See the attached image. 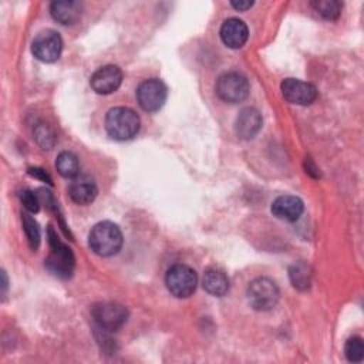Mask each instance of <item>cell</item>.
<instances>
[{
	"label": "cell",
	"instance_id": "cell-1",
	"mask_svg": "<svg viewBox=\"0 0 364 364\" xmlns=\"http://www.w3.org/2000/svg\"><path fill=\"white\" fill-rule=\"evenodd\" d=\"M88 245L94 253L102 257L117 255L122 246V233L112 222L97 223L88 236Z\"/></svg>",
	"mask_w": 364,
	"mask_h": 364
},
{
	"label": "cell",
	"instance_id": "cell-2",
	"mask_svg": "<svg viewBox=\"0 0 364 364\" xmlns=\"http://www.w3.org/2000/svg\"><path fill=\"white\" fill-rule=\"evenodd\" d=\"M139 117L125 107L111 108L105 117V129L108 135L117 141L134 138L139 131Z\"/></svg>",
	"mask_w": 364,
	"mask_h": 364
},
{
	"label": "cell",
	"instance_id": "cell-3",
	"mask_svg": "<svg viewBox=\"0 0 364 364\" xmlns=\"http://www.w3.org/2000/svg\"><path fill=\"white\" fill-rule=\"evenodd\" d=\"M47 233L51 252L46 259V267L50 270V273L60 279L71 277L75 266V257L71 249L58 239L57 233L53 230L51 226H48Z\"/></svg>",
	"mask_w": 364,
	"mask_h": 364
},
{
	"label": "cell",
	"instance_id": "cell-4",
	"mask_svg": "<svg viewBox=\"0 0 364 364\" xmlns=\"http://www.w3.org/2000/svg\"><path fill=\"white\" fill-rule=\"evenodd\" d=\"M279 287L269 277H257L247 287L249 304L259 311L273 309L279 301Z\"/></svg>",
	"mask_w": 364,
	"mask_h": 364
},
{
	"label": "cell",
	"instance_id": "cell-5",
	"mask_svg": "<svg viewBox=\"0 0 364 364\" xmlns=\"http://www.w3.org/2000/svg\"><path fill=\"white\" fill-rule=\"evenodd\" d=\"M91 314L98 327L104 331H117L128 318V310L125 306L117 301H102L92 306Z\"/></svg>",
	"mask_w": 364,
	"mask_h": 364
},
{
	"label": "cell",
	"instance_id": "cell-6",
	"mask_svg": "<svg viewBox=\"0 0 364 364\" xmlns=\"http://www.w3.org/2000/svg\"><path fill=\"white\" fill-rule=\"evenodd\" d=\"M249 81L245 75L230 71L222 74L216 81V94L229 104L242 102L249 95Z\"/></svg>",
	"mask_w": 364,
	"mask_h": 364
},
{
	"label": "cell",
	"instance_id": "cell-7",
	"mask_svg": "<svg viewBox=\"0 0 364 364\" xmlns=\"http://www.w3.org/2000/svg\"><path fill=\"white\" fill-rule=\"evenodd\" d=\"M165 283L171 294L183 299L189 297L198 284V276L195 270L186 264H175L166 272Z\"/></svg>",
	"mask_w": 364,
	"mask_h": 364
},
{
	"label": "cell",
	"instance_id": "cell-8",
	"mask_svg": "<svg viewBox=\"0 0 364 364\" xmlns=\"http://www.w3.org/2000/svg\"><path fill=\"white\" fill-rule=\"evenodd\" d=\"M136 100L142 109L158 111L166 101V85L158 78H149L136 88Z\"/></svg>",
	"mask_w": 364,
	"mask_h": 364
},
{
	"label": "cell",
	"instance_id": "cell-9",
	"mask_svg": "<svg viewBox=\"0 0 364 364\" xmlns=\"http://www.w3.org/2000/svg\"><path fill=\"white\" fill-rule=\"evenodd\" d=\"M63 50V40L54 30H44L36 36L31 44L34 57L44 63L55 61Z\"/></svg>",
	"mask_w": 364,
	"mask_h": 364
},
{
	"label": "cell",
	"instance_id": "cell-10",
	"mask_svg": "<svg viewBox=\"0 0 364 364\" xmlns=\"http://www.w3.org/2000/svg\"><path fill=\"white\" fill-rule=\"evenodd\" d=\"M284 100L297 105H310L317 98V88L306 81L297 78H286L282 85Z\"/></svg>",
	"mask_w": 364,
	"mask_h": 364
},
{
	"label": "cell",
	"instance_id": "cell-11",
	"mask_svg": "<svg viewBox=\"0 0 364 364\" xmlns=\"http://www.w3.org/2000/svg\"><path fill=\"white\" fill-rule=\"evenodd\" d=\"M91 87L98 94H111L118 90L122 82V73L117 65H104L98 68L91 80Z\"/></svg>",
	"mask_w": 364,
	"mask_h": 364
},
{
	"label": "cell",
	"instance_id": "cell-12",
	"mask_svg": "<svg viewBox=\"0 0 364 364\" xmlns=\"http://www.w3.org/2000/svg\"><path fill=\"white\" fill-rule=\"evenodd\" d=\"M97 185L94 179L88 175H77L73 178L68 186L70 198L78 205H88L97 196Z\"/></svg>",
	"mask_w": 364,
	"mask_h": 364
},
{
	"label": "cell",
	"instance_id": "cell-13",
	"mask_svg": "<svg viewBox=\"0 0 364 364\" xmlns=\"http://www.w3.org/2000/svg\"><path fill=\"white\" fill-rule=\"evenodd\" d=\"M247 26L239 18H228L220 27V38L229 48H240L247 41Z\"/></svg>",
	"mask_w": 364,
	"mask_h": 364
},
{
	"label": "cell",
	"instance_id": "cell-14",
	"mask_svg": "<svg viewBox=\"0 0 364 364\" xmlns=\"http://www.w3.org/2000/svg\"><path fill=\"white\" fill-rule=\"evenodd\" d=\"M304 205L300 198L293 195H283L279 196L272 203V213L286 222H294L297 220L303 213Z\"/></svg>",
	"mask_w": 364,
	"mask_h": 364
},
{
	"label": "cell",
	"instance_id": "cell-15",
	"mask_svg": "<svg viewBox=\"0 0 364 364\" xmlns=\"http://www.w3.org/2000/svg\"><path fill=\"white\" fill-rule=\"evenodd\" d=\"M82 11V4L80 1L74 0H60L51 3L50 13L55 21H58L63 26H73L75 24Z\"/></svg>",
	"mask_w": 364,
	"mask_h": 364
},
{
	"label": "cell",
	"instance_id": "cell-16",
	"mask_svg": "<svg viewBox=\"0 0 364 364\" xmlns=\"http://www.w3.org/2000/svg\"><path fill=\"white\" fill-rule=\"evenodd\" d=\"M262 128V115L255 108H245L236 118V134L243 139H252Z\"/></svg>",
	"mask_w": 364,
	"mask_h": 364
},
{
	"label": "cell",
	"instance_id": "cell-17",
	"mask_svg": "<svg viewBox=\"0 0 364 364\" xmlns=\"http://www.w3.org/2000/svg\"><path fill=\"white\" fill-rule=\"evenodd\" d=\"M202 286L209 294L220 297L229 290V279L222 270L210 267L203 274Z\"/></svg>",
	"mask_w": 364,
	"mask_h": 364
},
{
	"label": "cell",
	"instance_id": "cell-18",
	"mask_svg": "<svg viewBox=\"0 0 364 364\" xmlns=\"http://www.w3.org/2000/svg\"><path fill=\"white\" fill-rule=\"evenodd\" d=\"M57 172L64 178H75L80 171L78 158L73 152H61L55 159Z\"/></svg>",
	"mask_w": 364,
	"mask_h": 364
},
{
	"label": "cell",
	"instance_id": "cell-19",
	"mask_svg": "<svg viewBox=\"0 0 364 364\" xmlns=\"http://www.w3.org/2000/svg\"><path fill=\"white\" fill-rule=\"evenodd\" d=\"M289 276L291 280V284L299 289V290H306L310 286V280H311V273H310V267L303 263H294L290 269H289Z\"/></svg>",
	"mask_w": 364,
	"mask_h": 364
},
{
	"label": "cell",
	"instance_id": "cell-20",
	"mask_svg": "<svg viewBox=\"0 0 364 364\" xmlns=\"http://www.w3.org/2000/svg\"><path fill=\"white\" fill-rule=\"evenodd\" d=\"M310 6L324 18L327 20H336L341 14L343 4L337 0H316L311 1Z\"/></svg>",
	"mask_w": 364,
	"mask_h": 364
},
{
	"label": "cell",
	"instance_id": "cell-21",
	"mask_svg": "<svg viewBox=\"0 0 364 364\" xmlns=\"http://www.w3.org/2000/svg\"><path fill=\"white\" fill-rule=\"evenodd\" d=\"M21 222H23V229L26 232L28 245L33 250H36L40 245V229L37 222L28 215V213H21Z\"/></svg>",
	"mask_w": 364,
	"mask_h": 364
},
{
	"label": "cell",
	"instance_id": "cell-22",
	"mask_svg": "<svg viewBox=\"0 0 364 364\" xmlns=\"http://www.w3.org/2000/svg\"><path fill=\"white\" fill-rule=\"evenodd\" d=\"M344 354L348 361L360 363L364 358V343L361 337H350L344 346Z\"/></svg>",
	"mask_w": 364,
	"mask_h": 364
},
{
	"label": "cell",
	"instance_id": "cell-23",
	"mask_svg": "<svg viewBox=\"0 0 364 364\" xmlns=\"http://www.w3.org/2000/svg\"><path fill=\"white\" fill-rule=\"evenodd\" d=\"M34 136H36L37 142H38L44 149H50V148L54 145V142H55V136H54L53 131H51L47 125H44V124H40V125L36 128Z\"/></svg>",
	"mask_w": 364,
	"mask_h": 364
},
{
	"label": "cell",
	"instance_id": "cell-24",
	"mask_svg": "<svg viewBox=\"0 0 364 364\" xmlns=\"http://www.w3.org/2000/svg\"><path fill=\"white\" fill-rule=\"evenodd\" d=\"M20 199H21L23 206H24L28 212L36 213V212L38 210L40 203H38V198L36 196L34 192H31V191H23V192L20 193Z\"/></svg>",
	"mask_w": 364,
	"mask_h": 364
},
{
	"label": "cell",
	"instance_id": "cell-25",
	"mask_svg": "<svg viewBox=\"0 0 364 364\" xmlns=\"http://www.w3.org/2000/svg\"><path fill=\"white\" fill-rule=\"evenodd\" d=\"M28 173L31 176L37 178V179H41L43 182H47L48 185H51V178H50V175L44 169H41V168H30Z\"/></svg>",
	"mask_w": 364,
	"mask_h": 364
},
{
	"label": "cell",
	"instance_id": "cell-26",
	"mask_svg": "<svg viewBox=\"0 0 364 364\" xmlns=\"http://www.w3.org/2000/svg\"><path fill=\"white\" fill-rule=\"evenodd\" d=\"M230 4H232V7H235L236 10L243 11V10L250 9V7L253 6V1H249V0H239V1H230Z\"/></svg>",
	"mask_w": 364,
	"mask_h": 364
}]
</instances>
